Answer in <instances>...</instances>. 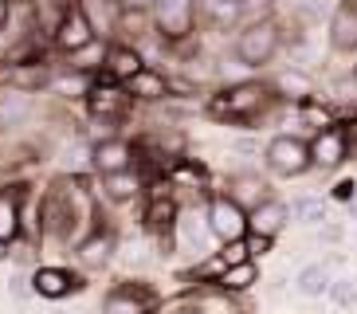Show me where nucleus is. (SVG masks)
Listing matches in <instances>:
<instances>
[{
    "instance_id": "obj_15",
    "label": "nucleus",
    "mask_w": 357,
    "mask_h": 314,
    "mask_svg": "<svg viewBox=\"0 0 357 314\" xmlns=\"http://www.w3.org/2000/svg\"><path fill=\"white\" fill-rule=\"evenodd\" d=\"M91 169L98 177H110V173H126L134 169V146L126 137H102L91 146Z\"/></svg>"
},
{
    "instance_id": "obj_9",
    "label": "nucleus",
    "mask_w": 357,
    "mask_h": 314,
    "mask_svg": "<svg viewBox=\"0 0 357 314\" xmlns=\"http://www.w3.org/2000/svg\"><path fill=\"white\" fill-rule=\"evenodd\" d=\"M204 220H208V232L216 244H231L248 236V212L228 193H212L208 204H204Z\"/></svg>"
},
{
    "instance_id": "obj_5",
    "label": "nucleus",
    "mask_w": 357,
    "mask_h": 314,
    "mask_svg": "<svg viewBox=\"0 0 357 314\" xmlns=\"http://www.w3.org/2000/svg\"><path fill=\"white\" fill-rule=\"evenodd\" d=\"M263 161L271 169L275 177H303L310 165V146H306V137L298 134H275L267 146H263Z\"/></svg>"
},
{
    "instance_id": "obj_14",
    "label": "nucleus",
    "mask_w": 357,
    "mask_h": 314,
    "mask_svg": "<svg viewBox=\"0 0 357 314\" xmlns=\"http://www.w3.org/2000/svg\"><path fill=\"white\" fill-rule=\"evenodd\" d=\"M306 146H310V165L337 169L349 157V130L346 126H322Z\"/></svg>"
},
{
    "instance_id": "obj_30",
    "label": "nucleus",
    "mask_w": 357,
    "mask_h": 314,
    "mask_svg": "<svg viewBox=\"0 0 357 314\" xmlns=\"http://www.w3.org/2000/svg\"><path fill=\"white\" fill-rule=\"evenodd\" d=\"M243 248H248V260H263V255H271L275 240L271 236H255V232H248V236H243Z\"/></svg>"
},
{
    "instance_id": "obj_17",
    "label": "nucleus",
    "mask_w": 357,
    "mask_h": 314,
    "mask_svg": "<svg viewBox=\"0 0 357 314\" xmlns=\"http://www.w3.org/2000/svg\"><path fill=\"white\" fill-rule=\"evenodd\" d=\"M146 67V59H142V52H137L134 43L118 40V43H106V55H102V71L106 79H114V83H126V79H134L137 71Z\"/></svg>"
},
{
    "instance_id": "obj_36",
    "label": "nucleus",
    "mask_w": 357,
    "mask_h": 314,
    "mask_svg": "<svg viewBox=\"0 0 357 314\" xmlns=\"http://www.w3.org/2000/svg\"><path fill=\"white\" fill-rule=\"evenodd\" d=\"M342 4H349V8H357V0H342Z\"/></svg>"
},
{
    "instance_id": "obj_7",
    "label": "nucleus",
    "mask_w": 357,
    "mask_h": 314,
    "mask_svg": "<svg viewBox=\"0 0 357 314\" xmlns=\"http://www.w3.org/2000/svg\"><path fill=\"white\" fill-rule=\"evenodd\" d=\"M83 106H86V118H95V122H118V118L134 106V98L126 94V87H122V83L98 75V79H91V87H86Z\"/></svg>"
},
{
    "instance_id": "obj_34",
    "label": "nucleus",
    "mask_w": 357,
    "mask_h": 314,
    "mask_svg": "<svg viewBox=\"0 0 357 314\" xmlns=\"http://www.w3.org/2000/svg\"><path fill=\"white\" fill-rule=\"evenodd\" d=\"M12 260V244H0V263H8Z\"/></svg>"
},
{
    "instance_id": "obj_12",
    "label": "nucleus",
    "mask_w": 357,
    "mask_h": 314,
    "mask_svg": "<svg viewBox=\"0 0 357 314\" xmlns=\"http://www.w3.org/2000/svg\"><path fill=\"white\" fill-rule=\"evenodd\" d=\"M169 240L177 244V251H189V255H208V220H204V212L197 209H177V220H173V232H169Z\"/></svg>"
},
{
    "instance_id": "obj_31",
    "label": "nucleus",
    "mask_w": 357,
    "mask_h": 314,
    "mask_svg": "<svg viewBox=\"0 0 357 314\" xmlns=\"http://www.w3.org/2000/svg\"><path fill=\"white\" fill-rule=\"evenodd\" d=\"M28 275H32V271H28ZM28 275L16 271L8 279V294H12V299H28V294H32V279H28Z\"/></svg>"
},
{
    "instance_id": "obj_10",
    "label": "nucleus",
    "mask_w": 357,
    "mask_h": 314,
    "mask_svg": "<svg viewBox=\"0 0 357 314\" xmlns=\"http://www.w3.org/2000/svg\"><path fill=\"white\" fill-rule=\"evenodd\" d=\"M71 255H75V263H79V271H83V275L106 271V267H110V260L118 255V232L110 228V224H102V220H98L95 228L79 240V248H75Z\"/></svg>"
},
{
    "instance_id": "obj_1",
    "label": "nucleus",
    "mask_w": 357,
    "mask_h": 314,
    "mask_svg": "<svg viewBox=\"0 0 357 314\" xmlns=\"http://www.w3.org/2000/svg\"><path fill=\"white\" fill-rule=\"evenodd\" d=\"M98 220L102 216L91 204V188H83L79 177H63L43 193L40 209H36V244L40 248L75 251L79 240L95 228Z\"/></svg>"
},
{
    "instance_id": "obj_21",
    "label": "nucleus",
    "mask_w": 357,
    "mask_h": 314,
    "mask_svg": "<svg viewBox=\"0 0 357 314\" xmlns=\"http://www.w3.org/2000/svg\"><path fill=\"white\" fill-rule=\"evenodd\" d=\"M255 283H259V263L243 260V263L224 267V271L216 275V283H212V287H220V291H228V294H243V291H252Z\"/></svg>"
},
{
    "instance_id": "obj_26",
    "label": "nucleus",
    "mask_w": 357,
    "mask_h": 314,
    "mask_svg": "<svg viewBox=\"0 0 357 314\" xmlns=\"http://www.w3.org/2000/svg\"><path fill=\"white\" fill-rule=\"evenodd\" d=\"M248 8V0H197V12H204V20H212L216 28L236 24Z\"/></svg>"
},
{
    "instance_id": "obj_20",
    "label": "nucleus",
    "mask_w": 357,
    "mask_h": 314,
    "mask_svg": "<svg viewBox=\"0 0 357 314\" xmlns=\"http://www.w3.org/2000/svg\"><path fill=\"white\" fill-rule=\"evenodd\" d=\"M330 47L337 55H354L357 52V8L337 0L334 16H330Z\"/></svg>"
},
{
    "instance_id": "obj_8",
    "label": "nucleus",
    "mask_w": 357,
    "mask_h": 314,
    "mask_svg": "<svg viewBox=\"0 0 357 314\" xmlns=\"http://www.w3.org/2000/svg\"><path fill=\"white\" fill-rule=\"evenodd\" d=\"M98 40V31H95V20L83 12V4L75 0V4H67L63 16H59V24H55L52 31V43H55V52H63V55H79L86 52L91 43Z\"/></svg>"
},
{
    "instance_id": "obj_11",
    "label": "nucleus",
    "mask_w": 357,
    "mask_h": 314,
    "mask_svg": "<svg viewBox=\"0 0 357 314\" xmlns=\"http://www.w3.org/2000/svg\"><path fill=\"white\" fill-rule=\"evenodd\" d=\"M149 24L173 43L189 40L192 24H197V0H153L149 4Z\"/></svg>"
},
{
    "instance_id": "obj_13",
    "label": "nucleus",
    "mask_w": 357,
    "mask_h": 314,
    "mask_svg": "<svg viewBox=\"0 0 357 314\" xmlns=\"http://www.w3.org/2000/svg\"><path fill=\"white\" fill-rule=\"evenodd\" d=\"M177 209H181L177 197L169 193L165 181H158V185H153V193H149V200H146V212H142V228L165 244L169 232H173V220H177Z\"/></svg>"
},
{
    "instance_id": "obj_28",
    "label": "nucleus",
    "mask_w": 357,
    "mask_h": 314,
    "mask_svg": "<svg viewBox=\"0 0 357 314\" xmlns=\"http://www.w3.org/2000/svg\"><path fill=\"white\" fill-rule=\"evenodd\" d=\"M326 299H330L337 311H354V306H357V279H354V275L334 279V283H330V291H326Z\"/></svg>"
},
{
    "instance_id": "obj_23",
    "label": "nucleus",
    "mask_w": 357,
    "mask_h": 314,
    "mask_svg": "<svg viewBox=\"0 0 357 314\" xmlns=\"http://www.w3.org/2000/svg\"><path fill=\"white\" fill-rule=\"evenodd\" d=\"M330 283H334L330 263H306L303 271L294 275V291L303 294V299H322L330 291Z\"/></svg>"
},
{
    "instance_id": "obj_25",
    "label": "nucleus",
    "mask_w": 357,
    "mask_h": 314,
    "mask_svg": "<svg viewBox=\"0 0 357 314\" xmlns=\"http://www.w3.org/2000/svg\"><path fill=\"white\" fill-rule=\"evenodd\" d=\"M142 188H146V177H142L137 169H126V173H110V177H102V193H106V200H114V204L134 200Z\"/></svg>"
},
{
    "instance_id": "obj_16",
    "label": "nucleus",
    "mask_w": 357,
    "mask_h": 314,
    "mask_svg": "<svg viewBox=\"0 0 357 314\" xmlns=\"http://www.w3.org/2000/svg\"><path fill=\"white\" fill-rule=\"evenodd\" d=\"M24 200H28V185L0 188V244L24 236Z\"/></svg>"
},
{
    "instance_id": "obj_27",
    "label": "nucleus",
    "mask_w": 357,
    "mask_h": 314,
    "mask_svg": "<svg viewBox=\"0 0 357 314\" xmlns=\"http://www.w3.org/2000/svg\"><path fill=\"white\" fill-rule=\"evenodd\" d=\"M271 91L279 94V98H298V103L314 98V87H310V79H306V75H298V71H283V75H275Z\"/></svg>"
},
{
    "instance_id": "obj_32",
    "label": "nucleus",
    "mask_w": 357,
    "mask_h": 314,
    "mask_svg": "<svg viewBox=\"0 0 357 314\" xmlns=\"http://www.w3.org/2000/svg\"><path fill=\"white\" fill-rule=\"evenodd\" d=\"M354 193H357V181H354V177H346V181H337L334 193H330L326 200H342V204H349V200H354Z\"/></svg>"
},
{
    "instance_id": "obj_38",
    "label": "nucleus",
    "mask_w": 357,
    "mask_h": 314,
    "mask_svg": "<svg viewBox=\"0 0 357 314\" xmlns=\"http://www.w3.org/2000/svg\"><path fill=\"white\" fill-rule=\"evenodd\" d=\"M354 75H357V63H354Z\"/></svg>"
},
{
    "instance_id": "obj_19",
    "label": "nucleus",
    "mask_w": 357,
    "mask_h": 314,
    "mask_svg": "<svg viewBox=\"0 0 357 314\" xmlns=\"http://www.w3.org/2000/svg\"><path fill=\"white\" fill-rule=\"evenodd\" d=\"M122 87H126V94L134 103H161V98L173 94V83H169L158 67H142V71H137L134 79H126Z\"/></svg>"
},
{
    "instance_id": "obj_4",
    "label": "nucleus",
    "mask_w": 357,
    "mask_h": 314,
    "mask_svg": "<svg viewBox=\"0 0 357 314\" xmlns=\"http://www.w3.org/2000/svg\"><path fill=\"white\" fill-rule=\"evenodd\" d=\"M28 279H32V294L47 299V303H67V299L86 291V275L79 267H67V263H40Z\"/></svg>"
},
{
    "instance_id": "obj_29",
    "label": "nucleus",
    "mask_w": 357,
    "mask_h": 314,
    "mask_svg": "<svg viewBox=\"0 0 357 314\" xmlns=\"http://www.w3.org/2000/svg\"><path fill=\"white\" fill-rule=\"evenodd\" d=\"M153 314H200L197 303H192V294H173V299H161L158 306H153Z\"/></svg>"
},
{
    "instance_id": "obj_35",
    "label": "nucleus",
    "mask_w": 357,
    "mask_h": 314,
    "mask_svg": "<svg viewBox=\"0 0 357 314\" xmlns=\"http://www.w3.org/2000/svg\"><path fill=\"white\" fill-rule=\"evenodd\" d=\"M349 216L357 220V193H354V200H349Z\"/></svg>"
},
{
    "instance_id": "obj_2",
    "label": "nucleus",
    "mask_w": 357,
    "mask_h": 314,
    "mask_svg": "<svg viewBox=\"0 0 357 314\" xmlns=\"http://www.w3.org/2000/svg\"><path fill=\"white\" fill-rule=\"evenodd\" d=\"M275 103H279V94L271 91V83L248 79V83H231L224 91H216L204 103V114L224 126H255L271 114Z\"/></svg>"
},
{
    "instance_id": "obj_3",
    "label": "nucleus",
    "mask_w": 357,
    "mask_h": 314,
    "mask_svg": "<svg viewBox=\"0 0 357 314\" xmlns=\"http://www.w3.org/2000/svg\"><path fill=\"white\" fill-rule=\"evenodd\" d=\"M279 47H283V28H279V20H271V16L248 20L236 31V59H240V67L259 71V67H267V63L279 55Z\"/></svg>"
},
{
    "instance_id": "obj_24",
    "label": "nucleus",
    "mask_w": 357,
    "mask_h": 314,
    "mask_svg": "<svg viewBox=\"0 0 357 314\" xmlns=\"http://www.w3.org/2000/svg\"><path fill=\"white\" fill-rule=\"evenodd\" d=\"M287 212H291V220H298L306 228H322L326 220H330V200L306 193V197H294L291 204H287Z\"/></svg>"
},
{
    "instance_id": "obj_6",
    "label": "nucleus",
    "mask_w": 357,
    "mask_h": 314,
    "mask_svg": "<svg viewBox=\"0 0 357 314\" xmlns=\"http://www.w3.org/2000/svg\"><path fill=\"white\" fill-rule=\"evenodd\" d=\"M158 303L161 294L149 279H118L102 294V314H153Z\"/></svg>"
},
{
    "instance_id": "obj_22",
    "label": "nucleus",
    "mask_w": 357,
    "mask_h": 314,
    "mask_svg": "<svg viewBox=\"0 0 357 314\" xmlns=\"http://www.w3.org/2000/svg\"><path fill=\"white\" fill-rule=\"evenodd\" d=\"M228 197L248 212V209H255L259 200H267L271 193H267V181L263 177H255V173H236V177L228 181Z\"/></svg>"
},
{
    "instance_id": "obj_18",
    "label": "nucleus",
    "mask_w": 357,
    "mask_h": 314,
    "mask_svg": "<svg viewBox=\"0 0 357 314\" xmlns=\"http://www.w3.org/2000/svg\"><path fill=\"white\" fill-rule=\"evenodd\" d=\"M291 224V212H287V200L279 197H267L259 200L255 209H248V232H255V236H271V240H279V232Z\"/></svg>"
},
{
    "instance_id": "obj_37",
    "label": "nucleus",
    "mask_w": 357,
    "mask_h": 314,
    "mask_svg": "<svg viewBox=\"0 0 357 314\" xmlns=\"http://www.w3.org/2000/svg\"><path fill=\"white\" fill-rule=\"evenodd\" d=\"M12 4H28V0H12Z\"/></svg>"
},
{
    "instance_id": "obj_33",
    "label": "nucleus",
    "mask_w": 357,
    "mask_h": 314,
    "mask_svg": "<svg viewBox=\"0 0 357 314\" xmlns=\"http://www.w3.org/2000/svg\"><path fill=\"white\" fill-rule=\"evenodd\" d=\"M8 20H12V0H0V31L8 28Z\"/></svg>"
}]
</instances>
